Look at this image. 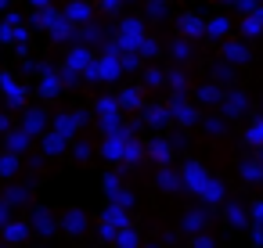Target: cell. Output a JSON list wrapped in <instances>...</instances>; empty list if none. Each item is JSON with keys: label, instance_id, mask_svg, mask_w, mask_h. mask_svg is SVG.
<instances>
[{"label": "cell", "instance_id": "cell-57", "mask_svg": "<svg viewBox=\"0 0 263 248\" xmlns=\"http://www.w3.org/2000/svg\"><path fill=\"white\" fill-rule=\"evenodd\" d=\"M227 4H234V0H227Z\"/></svg>", "mask_w": 263, "mask_h": 248}, {"label": "cell", "instance_id": "cell-34", "mask_svg": "<svg viewBox=\"0 0 263 248\" xmlns=\"http://www.w3.org/2000/svg\"><path fill=\"white\" fill-rule=\"evenodd\" d=\"M198 97H202L205 105H216V101L223 105V94H220V87H213V83H209V87H202V90H198Z\"/></svg>", "mask_w": 263, "mask_h": 248}, {"label": "cell", "instance_id": "cell-45", "mask_svg": "<svg viewBox=\"0 0 263 248\" xmlns=\"http://www.w3.org/2000/svg\"><path fill=\"white\" fill-rule=\"evenodd\" d=\"M8 223H11V205H8L4 198H0V230H4Z\"/></svg>", "mask_w": 263, "mask_h": 248}, {"label": "cell", "instance_id": "cell-46", "mask_svg": "<svg viewBox=\"0 0 263 248\" xmlns=\"http://www.w3.org/2000/svg\"><path fill=\"white\" fill-rule=\"evenodd\" d=\"M162 79H166V76H162L159 69H148V72H144V83H148V87H159Z\"/></svg>", "mask_w": 263, "mask_h": 248}, {"label": "cell", "instance_id": "cell-38", "mask_svg": "<svg viewBox=\"0 0 263 248\" xmlns=\"http://www.w3.org/2000/svg\"><path fill=\"white\" fill-rule=\"evenodd\" d=\"M4 201H8V205H22V201H29V187H11Z\"/></svg>", "mask_w": 263, "mask_h": 248}, {"label": "cell", "instance_id": "cell-30", "mask_svg": "<svg viewBox=\"0 0 263 248\" xmlns=\"http://www.w3.org/2000/svg\"><path fill=\"white\" fill-rule=\"evenodd\" d=\"M15 173H18V155L0 151V176H15Z\"/></svg>", "mask_w": 263, "mask_h": 248}, {"label": "cell", "instance_id": "cell-53", "mask_svg": "<svg viewBox=\"0 0 263 248\" xmlns=\"http://www.w3.org/2000/svg\"><path fill=\"white\" fill-rule=\"evenodd\" d=\"M29 4H33V8H40V11H47V8H51V0H29Z\"/></svg>", "mask_w": 263, "mask_h": 248}, {"label": "cell", "instance_id": "cell-54", "mask_svg": "<svg viewBox=\"0 0 263 248\" xmlns=\"http://www.w3.org/2000/svg\"><path fill=\"white\" fill-rule=\"evenodd\" d=\"M256 158H259V162H263V148H259V151H256Z\"/></svg>", "mask_w": 263, "mask_h": 248}, {"label": "cell", "instance_id": "cell-7", "mask_svg": "<svg viewBox=\"0 0 263 248\" xmlns=\"http://www.w3.org/2000/svg\"><path fill=\"white\" fill-rule=\"evenodd\" d=\"M94 61H98V54H94L90 47H72V51H69V58H65V65H69L72 72H87Z\"/></svg>", "mask_w": 263, "mask_h": 248}, {"label": "cell", "instance_id": "cell-42", "mask_svg": "<svg viewBox=\"0 0 263 248\" xmlns=\"http://www.w3.org/2000/svg\"><path fill=\"white\" fill-rule=\"evenodd\" d=\"M123 4H126V0H98V8H101L105 15H116V11H119Z\"/></svg>", "mask_w": 263, "mask_h": 248}, {"label": "cell", "instance_id": "cell-1", "mask_svg": "<svg viewBox=\"0 0 263 248\" xmlns=\"http://www.w3.org/2000/svg\"><path fill=\"white\" fill-rule=\"evenodd\" d=\"M144 40H148V33H144V22H141V18H126V22L119 26V36H116V51L137 54Z\"/></svg>", "mask_w": 263, "mask_h": 248}, {"label": "cell", "instance_id": "cell-13", "mask_svg": "<svg viewBox=\"0 0 263 248\" xmlns=\"http://www.w3.org/2000/svg\"><path fill=\"white\" fill-rule=\"evenodd\" d=\"M155 183H159L162 191H180V187H184V173H173L170 166H162V169L155 173Z\"/></svg>", "mask_w": 263, "mask_h": 248}, {"label": "cell", "instance_id": "cell-3", "mask_svg": "<svg viewBox=\"0 0 263 248\" xmlns=\"http://www.w3.org/2000/svg\"><path fill=\"white\" fill-rule=\"evenodd\" d=\"M180 173H184V187H187V191H195V194L202 198V191H205V187H209V180H213V176H209V169H205L202 162H195V158H191V162H184V169H180Z\"/></svg>", "mask_w": 263, "mask_h": 248}, {"label": "cell", "instance_id": "cell-41", "mask_svg": "<svg viewBox=\"0 0 263 248\" xmlns=\"http://www.w3.org/2000/svg\"><path fill=\"white\" fill-rule=\"evenodd\" d=\"M234 8H238V11H241V15H245V18H249V15H256V11H259V4H256V0H234Z\"/></svg>", "mask_w": 263, "mask_h": 248}, {"label": "cell", "instance_id": "cell-5", "mask_svg": "<svg viewBox=\"0 0 263 248\" xmlns=\"http://www.w3.org/2000/svg\"><path fill=\"white\" fill-rule=\"evenodd\" d=\"M8 40H18V47H26L29 33L22 26V15H8L4 22H0V44H8Z\"/></svg>", "mask_w": 263, "mask_h": 248}, {"label": "cell", "instance_id": "cell-24", "mask_svg": "<svg viewBox=\"0 0 263 248\" xmlns=\"http://www.w3.org/2000/svg\"><path fill=\"white\" fill-rule=\"evenodd\" d=\"M101 219L105 223H112V226H130V219H126V209H119V205H105V212H101Z\"/></svg>", "mask_w": 263, "mask_h": 248}, {"label": "cell", "instance_id": "cell-55", "mask_svg": "<svg viewBox=\"0 0 263 248\" xmlns=\"http://www.w3.org/2000/svg\"><path fill=\"white\" fill-rule=\"evenodd\" d=\"M4 8H8V0H0V11H4Z\"/></svg>", "mask_w": 263, "mask_h": 248}, {"label": "cell", "instance_id": "cell-18", "mask_svg": "<svg viewBox=\"0 0 263 248\" xmlns=\"http://www.w3.org/2000/svg\"><path fill=\"white\" fill-rule=\"evenodd\" d=\"M170 119H173L170 105H152V108H144V122H148V126H166Z\"/></svg>", "mask_w": 263, "mask_h": 248}, {"label": "cell", "instance_id": "cell-52", "mask_svg": "<svg viewBox=\"0 0 263 248\" xmlns=\"http://www.w3.org/2000/svg\"><path fill=\"white\" fill-rule=\"evenodd\" d=\"M252 241L263 244V226H259V223H252Z\"/></svg>", "mask_w": 263, "mask_h": 248}, {"label": "cell", "instance_id": "cell-23", "mask_svg": "<svg viewBox=\"0 0 263 248\" xmlns=\"http://www.w3.org/2000/svg\"><path fill=\"white\" fill-rule=\"evenodd\" d=\"M62 226H65L69 234H80V230H87V216H83L80 209H69V212L62 216Z\"/></svg>", "mask_w": 263, "mask_h": 248}, {"label": "cell", "instance_id": "cell-15", "mask_svg": "<svg viewBox=\"0 0 263 248\" xmlns=\"http://www.w3.org/2000/svg\"><path fill=\"white\" fill-rule=\"evenodd\" d=\"M65 18L76 26V22H90V4H87V0H69V8H65Z\"/></svg>", "mask_w": 263, "mask_h": 248}, {"label": "cell", "instance_id": "cell-27", "mask_svg": "<svg viewBox=\"0 0 263 248\" xmlns=\"http://www.w3.org/2000/svg\"><path fill=\"white\" fill-rule=\"evenodd\" d=\"M116 248H141V234L134 226H123L119 237H116Z\"/></svg>", "mask_w": 263, "mask_h": 248}, {"label": "cell", "instance_id": "cell-12", "mask_svg": "<svg viewBox=\"0 0 263 248\" xmlns=\"http://www.w3.org/2000/svg\"><path fill=\"white\" fill-rule=\"evenodd\" d=\"M65 140H69V137H62L58 130H47V133L40 137V151H44V155H62V151H65Z\"/></svg>", "mask_w": 263, "mask_h": 248}, {"label": "cell", "instance_id": "cell-50", "mask_svg": "<svg viewBox=\"0 0 263 248\" xmlns=\"http://www.w3.org/2000/svg\"><path fill=\"white\" fill-rule=\"evenodd\" d=\"M252 223H259V226H263V198L252 205Z\"/></svg>", "mask_w": 263, "mask_h": 248}, {"label": "cell", "instance_id": "cell-58", "mask_svg": "<svg viewBox=\"0 0 263 248\" xmlns=\"http://www.w3.org/2000/svg\"><path fill=\"white\" fill-rule=\"evenodd\" d=\"M0 248H4V244H0Z\"/></svg>", "mask_w": 263, "mask_h": 248}, {"label": "cell", "instance_id": "cell-26", "mask_svg": "<svg viewBox=\"0 0 263 248\" xmlns=\"http://www.w3.org/2000/svg\"><path fill=\"white\" fill-rule=\"evenodd\" d=\"M4 97H8V105H11V108H18V105L26 101V94H22L18 79H11V76H8V83H4Z\"/></svg>", "mask_w": 263, "mask_h": 248}, {"label": "cell", "instance_id": "cell-31", "mask_svg": "<svg viewBox=\"0 0 263 248\" xmlns=\"http://www.w3.org/2000/svg\"><path fill=\"white\" fill-rule=\"evenodd\" d=\"M249 54H245V47L241 44H223V61H234V65H241Z\"/></svg>", "mask_w": 263, "mask_h": 248}, {"label": "cell", "instance_id": "cell-49", "mask_svg": "<svg viewBox=\"0 0 263 248\" xmlns=\"http://www.w3.org/2000/svg\"><path fill=\"white\" fill-rule=\"evenodd\" d=\"M202 126H205V133H220V130H223L220 119H202Z\"/></svg>", "mask_w": 263, "mask_h": 248}, {"label": "cell", "instance_id": "cell-37", "mask_svg": "<svg viewBox=\"0 0 263 248\" xmlns=\"http://www.w3.org/2000/svg\"><path fill=\"white\" fill-rule=\"evenodd\" d=\"M241 33H245V36H263V22H259L256 15H249V18L241 22Z\"/></svg>", "mask_w": 263, "mask_h": 248}, {"label": "cell", "instance_id": "cell-21", "mask_svg": "<svg viewBox=\"0 0 263 248\" xmlns=\"http://www.w3.org/2000/svg\"><path fill=\"white\" fill-rule=\"evenodd\" d=\"M148 155H152L155 162H162V166H166V162L173 158V144H170V140H162V137H155V140L148 144Z\"/></svg>", "mask_w": 263, "mask_h": 248}, {"label": "cell", "instance_id": "cell-11", "mask_svg": "<svg viewBox=\"0 0 263 248\" xmlns=\"http://www.w3.org/2000/svg\"><path fill=\"white\" fill-rule=\"evenodd\" d=\"M80 126H83V112H65V115L54 119V130H58L62 137H72Z\"/></svg>", "mask_w": 263, "mask_h": 248}, {"label": "cell", "instance_id": "cell-29", "mask_svg": "<svg viewBox=\"0 0 263 248\" xmlns=\"http://www.w3.org/2000/svg\"><path fill=\"white\" fill-rule=\"evenodd\" d=\"M245 144H249V148H256V151L263 148V119H256V122L245 130Z\"/></svg>", "mask_w": 263, "mask_h": 248}, {"label": "cell", "instance_id": "cell-10", "mask_svg": "<svg viewBox=\"0 0 263 248\" xmlns=\"http://www.w3.org/2000/svg\"><path fill=\"white\" fill-rule=\"evenodd\" d=\"M29 144H33V133H26L22 126H15V130L4 137V151H11V155H22Z\"/></svg>", "mask_w": 263, "mask_h": 248}, {"label": "cell", "instance_id": "cell-22", "mask_svg": "<svg viewBox=\"0 0 263 248\" xmlns=\"http://www.w3.org/2000/svg\"><path fill=\"white\" fill-rule=\"evenodd\" d=\"M29 226H33V234H54V219H51V212H47V209H36Z\"/></svg>", "mask_w": 263, "mask_h": 248}, {"label": "cell", "instance_id": "cell-14", "mask_svg": "<svg viewBox=\"0 0 263 248\" xmlns=\"http://www.w3.org/2000/svg\"><path fill=\"white\" fill-rule=\"evenodd\" d=\"M29 234H33V226H29V223H18V219H11V223L4 226V241H8V244H22Z\"/></svg>", "mask_w": 263, "mask_h": 248}, {"label": "cell", "instance_id": "cell-28", "mask_svg": "<svg viewBox=\"0 0 263 248\" xmlns=\"http://www.w3.org/2000/svg\"><path fill=\"white\" fill-rule=\"evenodd\" d=\"M184 230L198 237V234L205 230V212H187V216H184Z\"/></svg>", "mask_w": 263, "mask_h": 248}, {"label": "cell", "instance_id": "cell-25", "mask_svg": "<svg viewBox=\"0 0 263 248\" xmlns=\"http://www.w3.org/2000/svg\"><path fill=\"white\" fill-rule=\"evenodd\" d=\"M202 201H205V205H220V201H223V180H216V176H213V180H209V187L202 191Z\"/></svg>", "mask_w": 263, "mask_h": 248}, {"label": "cell", "instance_id": "cell-43", "mask_svg": "<svg viewBox=\"0 0 263 248\" xmlns=\"http://www.w3.org/2000/svg\"><path fill=\"white\" fill-rule=\"evenodd\" d=\"M80 36H83L87 44H98V40H101V29H98V26H83V29H80Z\"/></svg>", "mask_w": 263, "mask_h": 248}, {"label": "cell", "instance_id": "cell-36", "mask_svg": "<svg viewBox=\"0 0 263 248\" xmlns=\"http://www.w3.org/2000/svg\"><path fill=\"white\" fill-rule=\"evenodd\" d=\"M98 237H101L105 244H116V237H119V226H112V223H105V219H101V226H98Z\"/></svg>", "mask_w": 263, "mask_h": 248}, {"label": "cell", "instance_id": "cell-40", "mask_svg": "<svg viewBox=\"0 0 263 248\" xmlns=\"http://www.w3.org/2000/svg\"><path fill=\"white\" fill-rule=\"evenodd\" d=\"M170 54H173V58H180V61H187V54H191V47H187V40H177V44L170 47Z\"/></svg>", "mask_w": 263, "mask_h": 248}, {"label": "cell", "instance_id": "cell-2", "mask_svg": "<svg viewBox=\"0 0 263 248\" xmlns=\"http://www.w3.org/2000/svg\"><path fill=\"white\" fill-rule=\"evenodd\" d=\"M130 137H134L130 126H123L119 133H108V137L98 144L101 158H108V162H126V144H130Z\"/></svg>", "mask_w": 263, "mask_h": 248}, {"label": "cell", "instance_id": "cell-51", "mask_svg": "<svg viewBox=\"0 0 263 248\" xmlns=\"http://www.w3.org/2000/svg\"><path fill=\"white\" fill-rule=\"evenodd\" d=\"M11 130H15V126H11V115H0V133H4V137H8Z\"/></svg>", "mask_w": 263, "mask_h": 248}, {"label": "cell", "instance_id": "cell-19", "mask_svg": "<svg viewBox=\"0 0 263 248\" xmlns=\"http://www.w3.org/2000/svg\"><path fill=\"white\" fill-rule=\"evenodd\" d=\"M238 173H241V180H245V183H263V162H259V158H256V162H252V158H245V162L238 166Z\"/></svg>", "mask_w": 263, "mask_h": 248}, {"label": "cell", "instance_id": "cell-9", "mask_svg": "<svg viewBox=\"0 0 263 248\" xmlns=\"http://www.w3.org/2000/svg\"><path fill=\"white\" fill-rule=\"evenodd\" d=\"M177 29L184 33V40H195L198 33H205V22H202L195 11H184V15L177 18Z\"/></svg>", "mask_w": 263, "mask_h": 248}, {"label": "cell", "instance_id": "cell-35", "mask_svg": "<svg viewBox=\"0 0 263 248\" xmlns=\"http://www.w3.org/2000/svg\"><path fill=\"white\" fill-rule=\"evenodd\" d=\"M101 187H105V194H108V198H116V194H119V191H126V187H123V180H119V176H116V173H108V176H105V183H101Z\"/></svg>", "mask_w": 263, "mask_h": 248}, {"label": "cell", "instance_id": "cell-48", "mask_svg": "<svg viewBox=\"0 0 263 248\" xmlns=\"http://www.w3.org/2000/svg\"><path fill=\"white\" fill-rule=\"evenodd\" d=\"M191 248H213V237H209V234H198V237L191 241Z\"/></svg>", "mask_w": 263, "mask_h": 248}, {"label": "cell", "instance_id": "cell-32", "mask_svg": "<svg viewBox=\"0 0 263 248\" xmlns=\"http://www.w3.org/2000/svg\"><path fill=\"white\" fill-rule=\"evenodd\" d=\"M227 219H231V226H245L249 223V216H245V209L238 201H227Z\"/></svg>", "mask_w": 263, "mask_h": 248}, {"label": "cell", "instance_id": "cell-47", "mask_svg": "<svg viewBox=\"0 0 263 248\" xmlns=\"http://www.w3.org/2000/svg\"><path fill=\"white\" fill-rule=\"evenodd\" d=\"M72 151H76L80 158H90V151H94V144H87V140H80V144H76Z\"/></svg>", "mask_w": 263, "mask_h": 248}, {"label": "cell", "instance_id": "cell-8", "mask_svg": "<svg viewBox=\"0 0 263 248\" xmlns=\"http://www.w3.org/2000/svg\"><path fill=\"white\" fill-rule=\"evenodd\" d=\"M22 130L33 133V137H36V133L44 137V133H47V112H44V108H26V115H22Z\"/></svg>", "mask_w": 263, "mask_h": 248}, {"label": "cell", "instance_id": "cell-44", "mask_svg": "<svg viewBox=\"0 0 263 248\" xmlns=\"http://www.w3.org/2000/svg\"><path fill=\"white\" fill-rule=\"evenodd\" d=\"M166 83L180 94V90H184V72H166Z\"/></svg>", "mask_w": 263, "mask_h": 248}, {"label": "cell", "instance_id": "cell-4", "mask_svg": "<svg viewBox=\"0 0 263 248\" xmlns=\"http://www.w3.org/2000/svg\"><path fill=\"white\" fill-rule=\"evenodd\" d=\"M170 112H173V119H177L180 126H191V122H198V108H195V105L184 97V90L170 97Z\"/></svg>", "mask_w": 263, "mask_h": 248}, {"label": "cell", "instance_id": "cell-17", "mask_svg": "<svg viewBox=\"0 0 263 248\" xmlns=\"http://www.w3.org/2000/svg\"><path fill=\"white\" fill-rule=\"evenodd\" d=\"M245 105H249V101H245L241 90H227V94H223V112H227V119H231V115H241Z\"/></svg>", "mask_w": 263, "mask_h": 248}, {"label": "cell", "instance_id": "cell-39", "mask_svg": "<svg viewBox=\"0 0 263 248\" xmlns=\"http://www.w3.org/2000/svg\"><path fill=\"white\" fill-rule=\"evenodd\" d=\"M155 54H159V44H155V40L148 36V40L141 44V51H137V58H155Z\"/></svg>", "mask_w": 263, "mask_h": 248}, {"label": "cell", "instance_id": "cell-56", "mask_svg": "<svg viewBox=\"0 0 263 248\" xmlns=\"http://www.w3.org/2000/svg\"><path fill=\"white\" fill-rule=\"evenodd\" d=\"M152 4H166V0H152Z\"/></svg>", "mask_w": 263, "mask_h": 248}, {"label": "cell", "instance_id": "cell-16", "mask_svg": "<svg viewBox=\"0 0 263 248\" xmlns=\"http://www.w3.org/2000/svg\"><path fill=\"white\" fill-rule=\"evenodd\" d=\"M231 33V22H227V15H213V18H205V36H213V40H223Z\"/></svg>", "mask_w": 263, "mask_h": 248}, {"label": "cell", "instance_id": "cell-20", "mask_svg": "<svg viewBox=\"0 0 263 248\" xmlns=\"http://www.w3.org/2000/svg\"><path fill=\"white\" fill-rule=\"evenodd\" d=\"M62 83H65V79H62L58 72H44V76H40V94H44V97H58V94H62Z\"/></svg>", "mask_w": 263, "mask_h": 248}, {"label": "cell", "instance_id": "cell-6", "mask_svg": "<svg viewBox=\"0 0 263 248\" xmlns=\"http://www.w3.org/2000/svg\"><path fill=\"white\" fill-rule=\"evenodd\" d=\"M119 72H126V65H123V54L108 51L105 58H98V79H119Z\"/></svg>", "mask_w": 263, "mask_h": 248}, {"label": "cell", "instance_id": "cell-33", "mask_svg": "<svg viewBox=\"0 0 263 248\" xmlns=\"http://www.w3.org/2000/svg\"><path fill=\"white\" fill-rule=\"evenodd\" d=\"M137 90H141V87H126L123 97H119V105H123V108H141V94H137Z\"/></svg>", "mask_w": 263, "mask_h": 248}]
</instances>
